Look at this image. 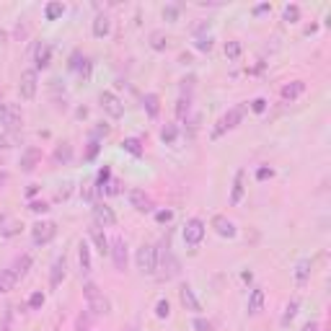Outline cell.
I'll list each match as a JSON object with an SVG mask.
<instances>
[{
	"instance_id": "1",
	"label": "cell",
	"mask_w": 331,
	"mask_h": 331,
	"mask_svg": "<svg viewBox=\"0 0 331 331\" xmlns=\"http://www.w3.org/2000/svg\"><path fill=\"white\" fill-rule=\"evenodd\" d=\"M83 295H86V300H88V311H93L96 316L111 313V303H109V298L99 290L96 282H86V285H83Z\"/></svg>"
},
{
	"instance_id": "2",
	"label": "cell",
	"mask_w": 331,
	"mask_h": 331,
	"mask_svg": "<svg viewBox=\"0 0 331 331\" xmlns=\"http://www.w3.org/2000/svg\"><path fill=\"white\" fill-rule=\"evenodd\" d=\"M135 262H137V269L143 274H155V269H158V248L153 243H143L137 248Z\"/></svg>"
},
{
	"instance_id": "3",
	"label": "cell",
	"mask_w": 331,
	"mask_h": 331,
	"mask_svg": "<svg viewBox=\"0 0 331 331\" xmlns=\"http://www.w3.org/2000/svg\"><path fill=\"white\" fill-rule=\"evenodd\" d=\"M243 104H238V106H233L228 114H223L220 116V122H218V127L212 130V140H218L223 132H228V130H233V127H238L241 124V119H243Z\"/></svg>"
},
{
	"instance_id": "4",
	"label": "cell",
	"mask_w": 331,
	"mask_h": 331,
	"mask_svg": "<svg viewBox=\"0 0 331 331\" xmlns=\"http://www.w3.org/2000/svg\"><path fill=\"white\" fill-rule=\"evenodd\" d=\"M57 235V223H52V220H44V223H34V228H31V241H34V246H44V243H50L52 238Z\"/></svg>"
},
{
	"instance_id": "5",
	"label": "cell",
	"mask_w": 331,
	"mask_h": 331,
	"mask_svg": "<svg viewBox=\"0 0 331 331\" xmlns=\"http://www.w3.org/2000/svg\"><path fill=\"white\" fill-rule=\"evenodd\" d=\"M99 101H101V109H104L111 119H122V116H124V104L119 101V96H116V93L104 91V93L99 96Z\"/></svg>"
},
{
	"instance_id": "6",
	"label": "cell",
	"mask_w": 331,
	"mask_h": 331,
	"mask_svg": "<svg viewBox=\"0 0 331 331\" xmlns=\"http://www.w3.org/2000/svg\"><path fill=\"white\" fill-rule=\"evenodd\" d=\"M202 238H204V223L199 218L186 220V225H184V243L186 246H199Z\"/></svg>"
},
{
	"instance_id": "7",
	"label": "cell",
	"mask_w": 331,
	"mask_h": 331,
	"mask_svg": "<svg viewBox=\"0 0 331 331\" xmlns=\"http://www.w3.org/2000/svg\"><path fill=\"white\" fill-rule=\"evenodd\" d=\"M0 122H3L8 130H18L21 127V111H18V106L8 104V101H0Z\"/></svg>"
},
{
	"instance_id": "8",
	"label": "cell",
	"mask_w": 331,
	"mask_h": 331,
	"mask_svg": "<svg viewBox=\"0 0 331 331\" xmlns=\"http://www.w3.org/2000/svg\"><path fill=\"white\" fill-rule=\"evenodd\" d=\"M93 223L99 228H111L116 223V215L106 202H93Z\"/></svg>"
},
{
	"instance_id": "9",
	"label": "cell",
	"mask_w": 331,
	"mask_h": 331,
	"mask_svg": "<svg viewBox=\"0 0 331 331\" xmlns=\"http://www.w3.org/2000/svg\"><path fill=\"white\" fill-rule=\"evenodd\" d=\"M36 83H39V78H36V67H29V70L21 73L18 91H21L23 99H34V96H36Z\"/></svg>"
},
{
	"instance_id": "10",
	"label": "cell",
	"mask_w": 331,
	"mask_h": 331,
	"mask_svg": "<svg viewBox=\"0 0 331 331\" xmlns=\"http://www.w3.org/2000/svg\"><path fill=\"white\" fill-rule=\"evenodd\" d=\"M109 254L114 259V267L119 272L127 269V243H124V238H114L111 241V248H109Z\"/></svg>"
},
{
	"instance_id": "11",
	"label": "cell",
	"mask_w": 331,
	"mask_h": 331,
	"mask_svg": "<svg viewBox=\"0 0 331 331\" xmlns=\"http://www.w3.org/2000/svg\"><path fill=\"white\" fill-rule=\"evenodd\" d=\"M212 228H215V233L218 235H223V238H235V223L233 220H228L225 215H215L212 218Z\"/></svg>"
},
{
	"instance_id": "12",
	"label": "cell",
	"mask_w": 331,
	"mask_h": 331,
	"mask_svg": "<svg viewBox=\"0 0 331 331\" xmlns=\"http://www.w3.org/2000/svg\"><path fill=\"white\" fill-rule=\"evenodd\" d=\"M39 160H41V150H39V148H26V150L21 153V171H23V174H31V171L36 169Z\"/></svg>"
},
{
	"instance_id": "13",
	"label": "cell",
	"mask_w": 331,
	"mask_h": 331,
	"mask_svg": "<svg viewBox=\"0 0 331 331\" xmlns=\"http://www.w3.org/2000/svg\"><path fill=\"white\" fill-rule=\"evenodd\" d=\"M179 298H181V303H184V308H186V311H192V313H199V311H202V303L197 300V295H194L192 285H181V290H179Z\"/></svg>"
},
{
	"instance_id": "14",
	"label": "cell",
	"mask_w": 331,
	"mask_h": 331,
	"mask_svg": "<svg viewBox=\"0 0 331 331\" xmlns=\"http://www.w3.org/2000/svg\"><path fill=\"white\" fill-rule=\"evenodd\" d=\"M130 204L135 207L137 212H150V210H153V199H150L145 192H140V189H132V192H130Z\"/></svg>"
},
{
	"instance_id": "15",
	"label": "cell",
	"mask_w": 331,
	"mask_h": 331,
	"mask_svg": "<svg viewBox=\"0 0 331 331\" xmlns=\"http://www.w3.org/2000/svg\"><path fill=\"white\" fill-rule=\"evenodd\" d=\"M91 241L96 243V251H99L101 256H106V254H109V248H111V241H109V238L104 235V230H101L99 225H93V228H91Z\"/></svg>"
},
{
	"instance_id": "16",
	"label": "cell",
	"mask_w": 331,
	"mask_h": 331,
	"mask_svg": "<svg viewBox=\"0 0 331 331\" xmlns=\"http://www.w3.org/2000/svg\"><path fill=\"white\" fill-rule=\"evenodd\" d=\"M163 269H169V272H166V279L179 274V262H176V256L171 254V246H169V241H166V251H163Z\"/></svg>"
},
{
	"instance_id": "17",
	"label": "cell",
	"mask_w": 331,
	"mask_h": 331,
	"mask_svg": "<svg viewBox=\"0 0 331 331\" xmlns=\"http://www.w3.org/2000/svg\"><path fill=\"white\" fill-rule=\"evenodd\" d=\"M78 262H80V272L88 274L91 272V246L86 241L78 243Z\"/></svg>"
},
{
	"instance_id": "18",
	"label": "cell",
	"mask_w": 331,
	"mask_h": 331,
	"mask_svg": "<svg viewBox=\"0 0 331 331\" xmlns=\"http://www.w3.org/2000/svg\"><path fill=\"white\" fill-rule=\"evenodd\" d=\"M243 179H246V174H243V171H235V176H233V189H230V204H238V202L243 199V192H246Z\"/></svg>"
},
{
	"instance_id": "19",
	"label": "cell",
	"mask_w": 331,
	"mask_h": 331,
	"mask_svg": "<svg viewBox=\"0 0 331 331\" xmlns=\"http://www.w3.org/2000/svg\"><path fill=\"white\" fill-rule=\"evenodd\" d=\"M303 91H305V80H293V83H287V86L282 88V99L285 101H295Z\"/></svg>"
},
{
	"instance_id": "20",
	"label": "cell",
	"mask_w": 331,
	"mask_h": 331,
	"mask_svg": "<svg viewBox=\"0 0 331 331\" xmlns=\"http://www.w3.org/2000/svg\"><path fill=\"white\" fill-rule=\"evenodd\" d=\"M50 60H52V47H50V44H36V50H34V62H36V67H47Z\"/></svg>"
},
{
	"instance_id": "21",
	"label": "cell",
	"mask_w": 331,
	"mask_h": 331,
	"mask_svg": "<svg viewBox=\"0 0 331 331\" xmlns=\"http://www.w3.org/2000/svg\"><path fill=\"white\" fill-rule=\"evenodd\" d=\"M143 106H145L148 116L155 119V116L160 114V99H158V93H145V96H143Z\"/></svg>"
},
{
	"instance_id": "22",
	"label": "cell",
	"mask_w": 331,
	"mask_h": 331,
	"mask_svg": "<svg viewBox=\"0 0 331 331\" xmlns=\"http://www.w3.org/2000/svg\"><path fill=\"white\" fill-rule=\"evenodd\" d=\"M62 279H65V256H57L52 264V272H50V285L57 287Z\"/></svg>"
},
{
	"instance_id": "23",
	"label": "cell",
	"mask_w": 331,
	"mask_h": 331,
	"mask_svg": "<svg viewBox=\"0 0 331 331\" xmlns=\"http://www.w3.org/2000/svg\"><path fill=\"white\" fill-rule=\"evenodd\" d=\"M264 305V290L262 287H254L251 295H248V313H259Z\"/></svg>"
},
{
	"instance_id": "24",
	"label": "cell",
	"mask_w": 331,
	"mask_h": 331,
	"mask_svg": "<svg viewBox=\"0 0 331 331\" xmlns=\"http://www.w3.org/2000/svg\"><path fill=\"white\" fill-rule=\"evenodd\" d=\"M150 47L155 52H166V47H169V36H166L160 29L158 31H150Z\"/></svg>"
},
{
	"instance_id": "25",
	"label": "cell",
	"mask_w": 331,
	"mask_h": 331,
	"mask_svg": "<svg viewBox=\"0 0 331 331\" xmlns=\"http://www.w3.org/2000/svg\"><path fill=\"white\" fill-rule=\"evenodd\" d=\"M109 29H111V23H109V16H104V13H99L96 18H93V36H106L109 34Z\"/></svg>"
},
{
	"instance_id": "26",
	"label": "cell",
	"mask_w": 331,
	"mask_h": 331,
	"mask_svg": "<svg viewBox=\"0 0 331 331\" xmlns=\"http://www.w3.org/2000/svg\"><path fill=\"white\" fill-rule=\"evenodd\" d=\"M311 277V259H300L298 267H295V282L298 285H305Z\"/></svg>"
},
{
	"instance_id": "27",
	"label": "cell",
	"mask_w": 331,
	"mask_h": 331,
	"mask_svg": "<svg viewBox=\"0 0 331 331\" xmlns=\"http://www.w3.org/2000/svg\"><path fill=\"white\" fill-rule=\"evenodd\" d=\"M29 267H31V256H29V254H23V256H18V259L13 262V267H11V269H13V274L21 279V277L29 272Z\"/></svg>"
},
{
	"instance_id": "28",
	"label": "cell",
	"mask_w": 331,
	"mask_h": 331,
	"mask_svg": "<svg viewBox=\"0 0 331 331\" xmlns=\"http://www.w3.org/2000/svg\"><path fill=\"white\" fill-rule=\"evenodd\" d=\"M62 13H65V6L60 3V0H52V3H47V8H44L47 21H55V18H60Z\"/></svg>"
},
{
	"instance_id": "29",
	"label": "cell",
	"mask_w": 331,
	"mask_h": 331,
	"mask_svg": "<svg viewBox=\"0 0 331 331\" xmlns=\"http://www.w3.org/2000/svg\"><path fill=\"white\" fill-rule=\"evenodd\" d=\"M70 158H73V145L70 143H62V145L55 148V160L57 163H67Z\"/></svg>"
},
{
	"instance_id": "30",
	"label": "cell",
	"mask_w": 331,
	"mask_h": 331,
	"mask_svg": "<svg viewBox=\"0 0 331 331\" xmlns=\"http://www.w3.org/2000/svg\"><path fill=\"white\" fill-rule=\"evenodd\" d=\"M298 308H300V300L298 298H293L287 303V308H285V316H282V326H287L290 321H293L295 316H298Z\"/></svg>"
},
{
	"instance_id": "31",
	"label": "cell",
	"mask_w": 331,
	"mask_h": 331,
	"mask_svg": "<svg viewBox=\"0 0 331 331\" xmlns=\"http://www.w3.org/2000/svg\"><path fill=\"white\" fill-rule=\"evenodd\" d=\"M122 148L127 150V153H132L135 158H140V155H143V143H140L137 137H127V140L122 143Z\"/></svg>"
},
{
	"instance_id": "32",
	"label": "cell",
	"mask_w": 331,
	"mask_h": 331,
	"mask_svg": "<svg viewBox=\"0 0 331 331\" xmlns=\"http://www.w3.org/2000/svg\"><path fill=\"white\" fill-rule=\"evenodd\" d=\"M176 135H179L176 124H166V127L160 130V140H163V143H174V140H176Z\"/></svg>"
},
{
	"instance_id": "33",
	"label": "cell",
	"mask_w": 331,
	"mask_h": 331,
	"mask_svg": "<svg viewBox=\"0 0 331 331\" xmlns=\"http://www.w3.org/2000/svg\"><path fill=\"white\" fill-rule=\"evenodd\" d=\"M189 104H192L189 96H181V99L176 101V116H179V119H186V114H189Z\"/></svg>"
},
{
	"instance_id": "34",
	"label": "cell",
	"mask_w": 331,
	"mask_h": 331,
	"mask_svg": "<svg viewBox=\"0 0 331 331\" xmlns=\"http://www.w3.org/2000/svg\"><path fill=\"white\" fill-rule=\"evenodd\" d=\"M155 316L158 318H169L171 316V305H169V300H166V298L155 303Z\"/></svg>"
},
{
	"instance_id": "35",
	"label": "cell",
	"mask_w": 331,
	"mask_h": 331,
	"mask_svg": "<svg viewBox=\"0 0 331 331\" xmlns=\"http://www.w3.org/2000/svg\"><path fill=\"white\" fill-rule=\"evenodd\" d=\"M109 179H111V169H109V166H104V169L99 171V179H96V189L101 192V189L109 184Z\"/></svg>"
},
{
	"instance_id": "36",
	"label": "cell",
	"mask_w": 331,
	"mask_h": 331,
	"mask_svg": "<svg viewBox=\"0 0 331 331\" xmlns=\"http://www.w3.org/2000/svg\"><path fill=\"white\" fill-rule=\"evenodd\" d=\"M192 326H194V331H215V326L207 321V318H202V316H197V318L192 321Z\"/></svg>"
},
{
	"instance_id": "37",
	"label": "cell",
	"mask_w": 331,
	"mask_h": 331,
	"mask_svg": "<svg viewBox=\"0 0 331 331\" xmlns=\"http://www.w3.org/2000/svg\"><path fill=\"white\" fill-rule=\"evenodd\" d=\"M225 55L230 60H238L241 57V41H228V44H225Z\"/></svg>"
},
{
	"instance_id": "38",
	"label": "cell",
	"mask_w": 331,
	"mask_h": 331,
	"mask_svg": "<svg viewBox=\"0 0 331 331\" xmlns=\"http://www.w3.org/2000/svg\"><path fill=\"white\" fill-rule=\"evenodd\" d=\"M298 18H300V8H298V6H287V8H285V21L295 23Z\"/></svg>"
},
{
	"instance_id": "39",
	"label": "cell",
	"mask_w": 331,
	"mask_h": 331,
	"mask_svg": "<svg viewBox=\"0 0 331 331\" xmlns=\"http://www.w3.org/2000/svg\"><path fill=\"white\" fill-rule=\"evenodd\" d=\"M197 50L210 52L212 50V36H197Z\"/></svg>"
},
{
	"instance_id": "40",
	"label": "cell",
	"mask_w": 331,
	"mask_h": 331,
	"mask_svg": "<svg viewBox=\"0 0 331 331\" xmlns=\"http://www.w3.org/2000/svg\"><path fill=\"white\" fill-rule=\"evenodd\" d=\"M176 16H179V6H166L163 8V18L166 21H176Z\"/></svg>"
},
{
	"instance_id": "41",
	"label": "cell",
	"mask_w": 331,
	"mask_h": 331,
	"mask_svg": "<svg viewBox=\"0 0 331 331\" xmlns=\"http://www.w3.org/2000/svg\"><path fill=\"white\" fill-rule=\"evenodd\" d=\"M21 228H23L21 223H16V220H11V223H8V225H6L3 230H0V233H3V235H16V233H18Z\"/></svg>"
},
{
	"instance_id": "42",
	"label": "cell",
	"mask_w": 331,
	"mask_h": 331,
	"mask_svg": "<svg viewBox=\"0 0 331 331\" xmlns=\"http://www.w3.org/2000/svg\"><path fill=\"white\" fill-rule=\"evenodd\" d=\"M41 305H44V293H34L29 298V308H41Z\"/></svg>"
},
{
	"instance_id": "43",
	"label": "cell",
	"mask_w": 331,
	"mask_h": 331,
	"mask_svg": "<svg viewBox=\"0 0 331 331\" xmlns=\"http://www.w3.org/2000/svg\"><path fill=\"white\" fill-rule=\"evenodd\" d=\"M264 109H267V99H264V96H259V99H254V101H251V111L262 114Z\"/></svg>"
},
{
	"instance_id": "44",
	"label": "cell",
	"mask_w": 331,
	"mask_h": 331,
	"mask_svg": "<svg viewBox=\"0 0 331 331\" xmlns=\"http://www.w3.org/2000/svg\"><path fill=\"white\" fill-rule=\"evenodd\" d=\"M29 210L39 215V212H47V210H50V204H47V202H31V204H29Z\"/></svg>"
},
{
	"instance_id": "45",
	"label": "cell",
	"mask_w": 331,
	"mask_h": 331,
	"mask_svg": "<svg viewBox=\"0 0 331 331\" xmlns=\"http://www.w3.org/2000/svg\"><path fill=\"white\" fill-rule=\"evenodd\" d=\"M155 220H158V223H171V220H174V212H171V210H160V212H155Z\"/></svg>"
},
{
	"instance_id": "46",
	"label": "cell",
	"mask_w": 331,
	"mask_h": 331,
	"mask_svg": "<svg viewBox=\"0 0 331 331\" xmlns=\"http://www.w3.org/2000/svg\"><path fill=\"white\" fill-rule=\"evenodd\" d=\"M99 148H101V145H99V140H91V143H88V153H86V158H88V160H93V158H96V153H99Z\"/></svg>"
},
{
	"instance_id": "47",
	"label": "cell",
	"mask_w": 331,
	"mask_h": 331,
	"mask_svg": "<svg viewBox=\"0 0 331 331\" xmlns=\"http://www.w3.org/2000/svg\"><path fill=\"white\" fill-rule=\"evenodd\" d=\"M101 192H106V194H119V181H116V179H114V181H109Z\"/></svg>"
},
{
	"instance_id": "48",
	"label": "cell",
	"mask_w": 331,
	"mask_h": 331,
	"mask_svg": "<svg viewBox=\"0 0 331 331\" xmlns=\"http://www.w3.org/2000/svg\"><path fill=\"white\" fill-rule=\"evenodd\" d=\"M269 176H274V171H272V169H267V166L256 171V179H259V181H262V179H269Z\"/></svg>"
},
{
	"instance_id": "49",
	"label": "cell",
	"mask_w": 331,
	"mask_h": 331,
	"mask_svg": "<svg viewBox=\"0 0 331 331\" xmlns=\"http://www.w3.org/2000/svg\"><path fill=\"white\" fill-rule=\"evenodd\" d=\"M16 143V137L13 135H3V137H0V148H11Z\"/></svg>"
},
{
	"instance_id": "50",
	"label": "cell",
	"mask_w": 331,
	"mask_h": 331,
	"mask_svg": "<svg viewBox=\"0 0 331 331\" xmlns=\"http://www.w3.org/2000/svg\"><path fill=\"white\" fill-rule=\"evenodd\" d=\"M101 135H109V124H99L96 132H93V140H96V137H101Z\"/></svg>"
},
{
	"instance_id": "51",
	"label": "cell",
	"mask_w": 331,
	"mask_h": 331,
	"mask_svg": "<svg viewBox=\"0 0 331 331\" xmlns=\"http://www.w3.org/2000/svg\"><path fill=\"white\" fill-rule=\"evenodd\" d=\"M0 331H11V308L6 311V318H3V326H0Z\"/></svg>"
},
{
	"instance_id": "52",
	"label": "cell",
	"mask_w": 331,
	"mask_h": 331,
	"mask_svg": "<svg viewBox=\"0 0 331 331\" xmlns=\"http://www.w3.org/2000/svg\"><path fill=\"white\" fill-rule=\"evenodd\" d=\"M269 8H272L269 3H262V6H256V8H254V13H264V11H269Z\"/></svg>"
},
{
	"instance_id": "53",
	"label": "cell",
	"mask_w": 331,
	"mask_h": 331,
	"mask_svg": "<svg viewBox=\"0 0 331 331\" xmlns=\"http://www.w3.org/2000/svg\"><path fill=\"white\" fill-rule=\"evenodd\" d=\"M6 41H8V31H6V29H0V47H3Z\"/></svg>"
},
{
	"instance_id": "54",
	"label": "cell",
	"mask_w": 331,
	"mask_h": 331,
	"mask_svg": "<svg viewBox=\"0 0 331 331\" xmlns=\"http://www.w3.org/2000/svg\"><path fill=\"white\" fill-rule=\"evenodd\" d=\"M6 184H8V174H6V171H0V189H3Z\"/></svg>"
},
{
	"instance_id": "55",
	"label": "cell",
	"mask_w": 331,
	"mask_h": 331,
	"mask_svg": "<svg viewBox=\"0 0 331 331\" xmlns=\"http://www.w3.org/2000/svg\"><path fill=\"white\" fill-rule=\"evenodd\" d=\"M303 331H318V323H316V321H313V323H305Z\"/></svg>"
},
{
	"instance_id": "56",
	"label": "cell",
	"mask_w": 331,
	"mask_h": 331,
	"mask_svg": "<svg viewBox=\"0 0 331 331\" xmlns=\"http://www.w3.org/2000/svg\"><path fill=\"white\" fill-rule=\"evenodd\" d=\"M8 218H6V212H0V230H3V223H6Z\"/></svg>"
}]
</instances>
